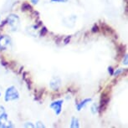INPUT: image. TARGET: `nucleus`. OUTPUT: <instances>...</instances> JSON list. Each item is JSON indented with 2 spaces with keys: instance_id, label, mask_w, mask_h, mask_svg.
I'll use <instances>...</instances> for the list:
<instances>
[{
  "instance_id": "nucleus-7",
  "label": "nucleus",
  "mask_w": 128,
  "mask_h": 128,
  "mask_svg": "<svg viewBox=\"0 0 128 128\" xmlns=\"http://www.w3.org/2000/svg\"><path fill=\"white\" fill-rule=\"evenodd\" d=\"M60 84H61V80H60L59 77H53L50 83V88L54 90H57L58 89L60 88Z\"/></svg>"
},
{
  "instance_id": "nucleus-19",
  "label": "nucleus",
  "mask_w": 128,
  "mask_h": 128,
  "mask_svg": "<svg viewBox=\"0 0 128 128\" xmlns=\"http://www.w3.org/2000/svg\"><path fill=\"white\" fill-rule=\"evenodd\" d=\"M108 72H109V74H112H112H113V72H114V70H113L112 69V67H108Z\"/></svg>"
},
{
  "instance_id": "nucleus-22",
  "label": "nucleus",
  "mask_w": 128,
  "mask_h": 128,
  "mask_svg": "<svg viewBox=\"0 0 128 128\" xmlns=\"http://www.w3.org/2000/svg\"><path fill=\"white\" fill-rule=\"evenodd\" d=\"M0 96H1V93H0Z\"/></svg>"
},
{
  "instance_id": "nucleus-18",
  "label": "nucleus",
  "mask_w": 128,
  "mask_h": 128,
  "mask_svg": "<svg viewBox=\"0 0 128 128\" xmlns=\"http://www.w3.org/2000/svg\"><path fill=\"white\" fill-rule=\"evenodd\" d=\"M91 31H92V32H94V33H95V32H98V31H99V27L96 24H95V25L93 26L92 30H91Z\"/></svg>"
},
{
  "instance_id": "nucleus-11",
  "label": "nucleus",
  "mask_w": 128,
  "mask_h": 128,
  "mask_svg": "<svg viewBox=\"0 0 128 128\" xmlns=\"http://www.w3.org/2000/svg\"><path fill=\"white\" fill-rule=\"evenodd\" d=\"M31 8H31V6L28 4H27V3L23 4V5H22V11H28V10H30Z\"/></svg>"
},
{
  "instance_id": "nucleus-14",
  "label": "nucleus",
  "mask_w": 128,
  "mask_h": 128,
  "mask_svg": "<svg viewBox=\"0 0 128 128\" xmlns=\"http://www.w3.org/2000/svg\"><path fill=\"white\" fill-rule=\"evenodd\" d=\"M35 127H37V128H44V127H45V126L43 124V123L41 122H36Z\"/></svg>"
},
{
  "instance_id": "nucleus-4",
  "label": "nucleus",
  "mask_w": 128,
  "mask_h": 128,
  "mask_svg": "<svg viewBox=\"0 0 128 128\" xmlns=\"http://www.w3.org/2000/svg\"><path fill=\"white\" fill-rule=\"evenodd\" d=\"M62 105H63V100H59L53 101L50 105V107L54 110V112L55 114H56V116H59L62 112Z\"/></svg>"
},
{
  "instance_id": "nucleus-17",
  "label": "nucleus",
  "mask_w": 128,
  "mask_h": 128,
  "mask_svg": "<svg viewBox=\"0 0 128 128\" xmlns=\"http://www.w3.org/2000/svg\"><path fill=\"white\" fill-rule=\"evenodd\" d=\"M123 64H125V66H127V64H128V60H127V54H125V56H124V60H123V63H122Z\"/></svg>"
},
{
  "instance_id": "nucleus-1",
  "label": "nucleus",
  "mask_w": 128,
  "mask_h": 128,
  "mask_svg": "<svg viewBox=\"0 0 128 128\" xmlns=\"http://www.w3.org/2000/svg\"><path fill=\"white\" fill-rule=\"evenodd\" d=\"M19 99V93L18 90L14 86H10L6 90L5 96H4V100L7 102L8 101H14L17 100Z\"/></svg>"
},
{
  "instance_id": "nucleus-16",
  "label": "nucleus",
  "mask_w": 128,
  "mask_h": 128,
  "mask_svg": "<svg viewBox=\"0 0 128 128\" xmlns=\"http://www.w3.org/2000/svg\"><path fill=\"white\" fill-rule=\"evenodd\" d=\"M47 33V30H46V28L45 27H44L42 28V30H41V31H40V35H45V34Z\"/></svg>"
},
{
  "instance_id": "nucleus-20",
  "label": "nucleus",
  "mask_w": 128,
  "mask_h": 128,
  "mask_svg": "<svg viewBox=\"0 0 128 128\" xmlns=\"http://www.w3.org/2000/svg\"><path fill=\"white\" fill-rule=\"evenodd\" d=\"M70 38H71V37H70V36H67V37L66 38H64V44H68V41L69 40H70Z\"/></svg>"
},
{
  "instance_id": "nucleus-13",
  "label": "nucleus",
  "mask_w": 128,
  "mask_h": 128,
  "mask_svg": "<svg viewBox=\"0 0 128 128\" xmlns=\"http://www.w3.org/2000/svg\"><path fill=\"white\" fill-rule=\"evenodd\" d=\"M24 127H30V128H34L35 127V126L33 124L32 122H26L24 125Z\"/></svg>"
},
{
  "instance_id": "nucleus-21",
  "label": "nucleus",
  "mask_w": 128,
  "mask_h": 128,
  "mask_svg": "<svg viewBox=\"0 0 128 128\" xmlns=\"http://www.w3.org/2000/svg\"><path fill=\"white\" fill-rule=\"evenodd\" d=\"M30 1L33 4H37L38 3V0H30Z\"/></svg>"
},
{
  "instance_id": "nucleus-8",
  "label": "nucleus",
  "mask_w": 128,
  "mask_h": 128,
  "mask_svg": "<svg viewBox=\"0 0 128 128\" xmlns=\"http://www.w3.org/2000/svg\"><path fill=\"white\" fill-rule=\"evenodd\" d=\"M91 100H91V98H86V99H84V100H83L82 101H80V103H78L76 105L77 110H79V112H80V110H81L84 107V106L87 105L88 103H90Z\"/></svg>"
},
{
  "instance_id": "nucleus-12",
  "label": "nucleus",
  "mask_w": 128,
  "mask_h": 128,
  "mask_svg": "<svg viewBox=\"0 0 128 128\" xmlns=\"http://www.w3.org/2000/svg\"><path fill=\"white\" fill-rule=\"evenodd\" d=\"M123 72H124V69H118V70H114L112 76H118L119 74H120L122 73H123Z\"/></svg>"
},
{
  "instance_id": "nucleus-3",
  "label": "nucleus",
  "mask_w": 128,
  "mask_h": 128,
  "mask_svg": "<svg viewBox=\"0 0 128 128\" xmlns=\"http://www.w3.org/2000/svg\"><path fill=\"white\" fill-rule=\"evenodd\" d=\"M7 22L12 31H17L18 30L20 21H19V18L15 14H10L7 19Z\"/></svg>"
},
{
  "instance_id": "nucleus-10",
  "label": "nucleus",
  "mask_w": 128,
  "mask_h": 128,
  "mask_svg": "<svg viewBox=\"0 0 128 128\" xmlns=\"http://www.w3.org/2000/svg\"><path fill=\"white\" fill-rule=\"evenodd\" d=\"M98 110H99L98 105H96V103H94L93 105L91 106V112H92V114H96Z\"/></svg>"
},
{
  "instance_id": "nucleus-6",
  "label": "nucleus",
  "mask_w": 128,
  "mask_h": 128,
  "mask_svg": "<svg viewBox=\"0 0 128 128\" xmlns=\"http://www.w3.org/2000/svg\"><path fill=\"white\" fill-rule=\"evenodd\" d=\"M10 44H11V40L8 36L4 35L0 37V49L2 50L8 49Z\"/></svg>"
},
{
  "instance_id": "nucleus-15",
  "label": "nucleus",
  "mask_w": 128,
  "mask_h": 128,
  "mask_svg": "<svg viewBox=\"0 0 128 128\" xmlns=\"http://www.w3.org/2000/svg\"><path fill=\"white\" fill-rule=\"evenodd\" d=\"M52 3H67L68 0H51Z\"/></svg>"
},
{
  "instance_id": "nucleus-2",
  "label": "nucleus",
  "mask_w": 128,
  "mask_h": 128,
  "mask_svg": "<svg viewBox=\"0 0 128 128\" xmlns=\"http://www.w3.org/2000/svg\"><path fill=\"white\" fill-rule=\"evenodd\" d=\"M0 127L1 128H11L14 127V125L12 124L10 120H8V114L5 112L4 108L2 106V110L0 113Z\"/></svg>"
},
{
  "instance_id": "nucleus-9",
  "label": "nucleus",
  "mask_w": 128,
  "mask_h": 128,
  "mask_svg": "<svg viewBox=\"0 0 128 128\" xmlns=\"http://www.w3.org/2000/svg\"><path fill=\"white\" fill-rule=\"evenodd\" d=\"M70 127L71 128H79L80 127V122L79 120L76 117L71 118L70 122Z\"/></svg>"
},
{
  "instance_id": "nucleus-5",
  "label": "nucleus",
  "mask_w": 128,
  "mask_h": 128,
  "mask_svg": "<svg viewBox=\"0 0 128 128\" xmlns=\"http://www.w3.org/2000/svg\"><path fill=\"white\" fill-rule=\"evenodd\" d=\"M110 97L108 96L107 92H104L101 94V97H100V105L99 106V110H100L101 112H104L106 110V106L108 105L109 102Z\"/></svg>"
}]
</instances>
